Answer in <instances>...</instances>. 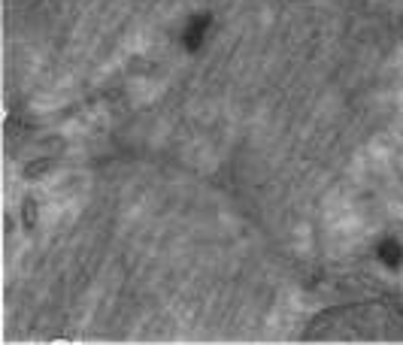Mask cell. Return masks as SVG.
I'll return each instance as SVG.
<instances>
[{"mask_svg": "<svg viewBox=\"0 0 403 345\" xmlns=\"http://www.w3.org/2000/svg\"><path fill=\"white\" fill-rule=\"evenodd\" d=\"M382 257H385V261L394 267V264L400 261V245H397V242H385V248H382Z\"/></svg>", "mask_w": 403, "mask_h": 345, "instance_id": "obj_1", "label": "cell"}]
</instances>
